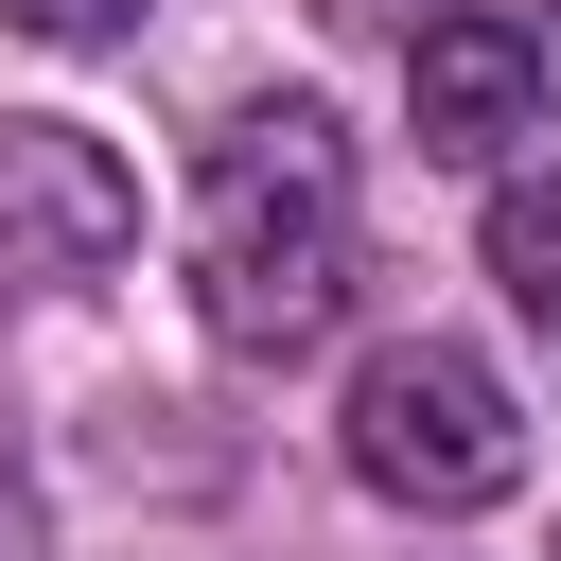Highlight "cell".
I'll use <instances>...</instances> for the list:
<instances>
[{"label":"cell","mask_w":561,"mask_h":561,"mask_svg":"<svg viewBox=\"0 0 561 561\" xmlns=\"http://www.w3.org/2000/svg\"><path fill=\"white\" fill-rule=\"evenodd\" d=\"M0 35H35V53H105V35H140V0H0Z\"/></svg>","instance_id":"cell-6"},{"label":"cell","mask_w":561,"mask_h":561,"mask_svg":"<svg viewBox=\"0 0 561 561\" xmlns=\"http://www.w3.org/2000/svg\"><path fill=\"white\" fill-rule=\"evenodd\" d=\"M0 561H53V508H35L18 473H0Z\"/></svg>","instance_id":"cell-7"},{"label":"cell","mask_w":561,"mask_h":561,"mask_svg":"<svg viewBox=\"0 0 561 561\" xmlns=\"http://www.w3.org/2000/svg\"><path fill=\"white\" fill-rule=\"evenodd\" d=\"M123 245H140V175H123L88 123H0V263L105 280Z\"/></svg>","instance_id":"cell-4"},{"label":"cell","mask_w":561,"mask_h":561,"mask_svg":"<svg viewBox=\"0 0 561 561\" xmlns=\"http://www.w3.org/2000/svg\"><path fill=\"white\" fill-rule=\"evenodd\" d=\"M193 316L228 351H316L351 316V140L333 105H245L193 175Z\"/></svg>","instance_id":"cell-1"},{"label":"cell","mask_w":561,"mask_h":561,"mask_svg":"<svg viewBox=\"0 0 561 561\" xmlns=\"http://www.w3.org/2000/svg\"><path fill=\"white\" fill-rule=\"evenodd\" d=\"M403 123H421V158H456V175H491L508 140H543V18H526V0H438V18H403Z\"/></svg>","instance_id":"cell-3"},{"label":"cell","mask_w":561,"mask_h":561,"mask_svg":"<svg viewBox=\"0 0 561 561\" xmlns=\"http://www.w3.org/2000/svg\"><path fill=\"white\" fill-rule=\"evenodd\" d=\"M333 18H421V0H333Z\"/></svg>","instance_id":"cell-8"},{"label":"cell","mask_w":561,"mask_h":561,"mask_svg":"<svg viewBox=\"0 0 561 561\" xmlns=\"http://www.w3.org/2000/svg\"><path fill=\"white\" fill-rule=\"evenodd\" d=\"M351 473H368L386 508H421V526L508 508V491H526V403H508V368L456 351V333H386V351L351 368Z\"/></svg>","instance_id":"cell-2"},{"label":"cell","mask_w":561,"mask_h":561,"mask_svg":"<svg viewBox=\"0 0 561 561\" xmlns=\"http://www.w3.org/2000/svg\"><path fill=\"white\" fill-rule=\"evenodd\" d=\"M491 280H508L526 333H561V158H526V175L491 193Z\"/></svg>","instance_id":"cell-5"}]
</instances>
